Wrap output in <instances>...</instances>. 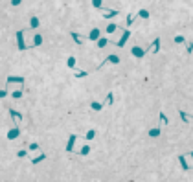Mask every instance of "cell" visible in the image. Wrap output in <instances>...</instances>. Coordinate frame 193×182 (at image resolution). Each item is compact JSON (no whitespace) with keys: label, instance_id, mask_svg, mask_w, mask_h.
I'll use <instances>...</instances> for the list:
<instances>
[{"label":"cell","instance_id":"6da1fadb","mask_svg":"<svg viewBox=\"0 0 193 182\" xmlns=\"http://www.w3.org/2000/svg\"><path fill=\"white\" fill-rule=\"evenodd\" d=\"M17 46H19V50H20V52L30 50V46L24 42V31H22V30H20V31H17Z\"/></svg>","mask_w":193,"mask_h":182},{"label":"cell","instance_id":"7a4b0ae2","mask_svg":"<svg viewBox=\"0 0 193 182\" xmlns=\"http://www.w3.org/2000/svg\"><path fill=\"white\" fill-rule=\"evenodd\" d=\"M131 53H132L134 57H138V59H140V57H144V55L147 53V50H144L142 46H132V48H131Z\"/></svg>","mask_w":193,"mask_h":182},{"label":"cell","instance_id":"3957f363","mask_svg":"<svg viewBox=\"0 0 193 182\" xmlns=\"http://www.w3.org/2000/svg\"><path fill=\"white\" fill-rule=\"evenodd\" d=\"M88 39L94 40V42H98V40L101 39V31H99V28H92L90 33H88Z\"/></svg>","mask_w":193,"mask_h":182},{"label":"cell","instance_id":"277c9868","mask_svg":"<svg viewBox=\"0 0 193 182\" xmlns=\"http://www.w3.org/2000/svg\"><path fill=\"white\" fill-rule=\"evenodd\" d=\"M129 37H131V31H129V30H125V31H123V35H121V39L116 42V46H118V48H123V46H125V42L129 40Z\"/></svg>","mask_w":193,"mask_h":182},{"label":"cell","instance_id":"5b68a950","mask_svg":"<svg viewBox=\"0 0 193 182\" xmlns=\"http://www.w3.org/2000/svg\"><path fill=\"white\" fill-rule=\"evenodd\" d=\"M76 142H77V134H70V138H68V144H66V153H72V151H74Z\"/></svg>","mask_w":193,"mask_h":182},{"label":"cell","instance_id":"8992f818","mask_svg":"<svg viewBox=\"0 0 193 182\" xmlns=\"http://www.w3.org/2000/svg\"><path fill=\"white\" fill-rule=\"evenodd\" d=\"M118 15H120L118 9H105V7H103V19H114Z\"/></svg>","mask_w":193,"mask_h":182},{"label":"cell","instance_id":"52a82bcc","mask_svg":"<svg viewBox=\"0 0 193 182\" xmlns=\"http://www.w3.org/2000/svg\"><path fill=\"white\" fill-rule=\"evenodd\" d=\"M24 77L22 75H9L7 77V85H11V83H19V85H24Z\"/></svg>","mask_w":193,"mask_h":182},{"label":"cell","instance_id":"ba28073f","mask_svg":"<svg viewBox=\"0 0 193 182\" xmlns=\"http://www.w3.org/2000/svg\"><path fill=\"white\" fill-rule=\"evenodd\" d=\"M19 136H20V129H19V127H13V129L7 131V140H15V138H19Z\"/></svg>","mask_w":193,"mask_h":182},{"label":"cell","instance_id":"9c48e42d","mask_svg":"<svg viewBox=\"0 0 193 182\" xmlns=\"http://www.w3.org/2000/svg\"><path fill=\"white\" fill-rule=\"evenodd\" d=\"M9 116H11L17 123H20V121H22V118H24V116H22V112H19V110H15V109H9Z\"/></svg>","mask_w":193,"mask_h":182},{"label":"cell","instance_id":"30bf717a","mask_svg":"<svg viewBox=\"0 0 193 182\" xmlns=\"http://www.w3.org/2000/svg\"><path fill=\"white\" fill-rule=\"evenodd\" d=\"M40 44H42V37L39 35V33H35V35H33V42L30 44V50H31V48H37Z\"/></svg>","mask_w":193,"mask_h":182},{"label":"cell","instance_id":"8fae6325","mask_svg":"<svg viewBox=\"0 0 193 182\" xmlns=\"http://www.w3.org/2000/svg\"><path fill=\"white\" fill-rule=\"evenodd\" d=\"M160 44H162V42H160V39H154L153 44H151V50H149V52H151V53H158V50H160Z\"/></svg>","mask_w":193,"mask_h":182},{"label":"cell","instance_id":"7c38bea8","mask_svg":"<svg viewBox=\"0 0 193 182\" xmlns=\"http://www.w3.org/2000/svg\"><path fill=\"white\" fill-rule=\"evenodd\" d=\"M178 162H180V167H182L184 171H188V169H190V166H188V162H186V156H184V154H178Z\"/></svg>","mask_w":193,"mask_h":182},{"label":"cell","instance_id":"4fadbf2b","mask_svg":"<svg viewBox=\"0 0 193 182\" xmlns=\"http://www.w3.org/2000/svg\"><path fill=\"white\" fill-rule=\"evenodd\" d=\"M162 134V131H160V127H153L151 131H149V138H158Z\"/></svg>","mask_w":193,"mask_h":182},{"label":"cell","instance_id":"5bb4252c","mask_svg":"<svg viewBox=\"0 0 193 182\" xmlns=\"http://www.w3.org/2000/svg\"><path fill=\"white\" fill-rule=\"evenodd\" d=\"M178 114H180V120H182L184 123H190V120H191V118H190V114H188L186 110H178Z\"/></svg>","mask_w":193,"mask_h":182},{"label":"cell","instance_id":"9a60e30c","mask_svg":"<svg viewBox=\"0 0 193 182\" xmlns=\"http://www.w3.org/2000/svg\"><path fill=\"white\" fill-rule=\"evenodd\" d=\"M116 30H118V24H116V22H109V24H107V30H105V31H107V33H114Z\"/></svg>","mask_w":193,"mask_h":182},{"label":"cell","instance_id":"2e32d148","mask_svg":"<svg viewBox=\"0 0 193 182\" xmlns=\"http://www.w3.org/2000/svg\"><path fill=\"white\" fill-rule=\"evenodd\" d=\"M39 24H40L39 17H31V19H30V26H31L33 30H37V28H39Z\"/></svg>","mask_w":193,"mask_h":182},{"label":"cell","instance_id":"e0dca14e","mask_svg":"<svg viewBox=\"0 0 193 182\" xmlns=\"http://www.w3.org/2000/svg\"><path fill=\"white\" fill-rule=\"evenodd\" d=\"M70 35H72V39H74V42H76V44H83V39H81V35H79L77 31H72Z\"/></svg>","mask_w":193,"mask_h":182},{"label":"cell","instance_id":"ac0fdd59","mask_svg":"<svg viewBox=\"0 0 193 182\" xmlns=\"http://www.w3.org/2000/svg\"><path fill=\"white\" fill-rule=\"evenodd\" d=\"M90 109H92V110H98V112H99V110L103 109V103H99V101H92V103H90Z\"/></svg>","mask_w":193,"mask_h":182},{"label":"cell","instance_id":"d6986e66","mask_svg":"<svg viewBox=\"0 0 193 182\" xmlns=\"http://www.w3.org/2000/svg\"><path fill=\"white\" fill-rule=\"evenodd\" d=\"M96 44H98V48H105V46L109 44V39H107V37H101V39H99Z\"/></svg>","mask_w":193,"mask_h":182},{"label":"cell","instance_id":"ffe728a7","mask_svg":"<svg viewBox=\"0 0 193 182\" xmlns=\"http://www.w3.org/2000/svg\"><path fill=\"white\" fill-rule=\"evenodd\" d=\"M66 66H68V68H72V70L76 68V57H74V55H70V57H68V61H66Z\"/></svg>","mask_w":193,"mask_h":182},{"label":"cell","instance_id":"44dd1931","mask_svg":"<svg viewBox=\"0 0 193 182\" xmlns=\"http://www.w3.org/2000/svg\"><path fill=\"white\" fill-rule=\"evenodd\" d=\"M94 138H96V131H94V129L86 131V134H85V140H88V142H90V140H94Z\"/></svg>","mask_w":193,"mask_h":182},{"label":"cell","instance_id":"7402d4cb","mask_svg":"<svg viewBox=\"0 0 193 182\" xmlns=\"http://www.w3.org/2000/svg\"><path fill=\"white\" fill-rule=\"evenodd\" d=\"M42 160H46V154H44V153H40L39 156L31 158V164H39V162H42Z\"/></svg>","mask_w":193,"mask_h":182},{"label":"cell","instance_id":"603a6c76","mask_svg":"<svg viewBox=\"0 0 193 182\" xmlns=\"http://www.w3.org/2000/svg\"><path fill=\"white\" fill-rule=\"evenodd\" d=\"M158 118H160V121H162L164 125H167V123H169V118H167V116H166V114H164L162 110L158 112Z\"/></svg>","mask_w":193,"mask_h":182},{"label":"cell","instance_id":"cb8c5ba5","mask_svg":"<svg viewBox=\"0 0 193 182\" xmlns=\"http://www.w3.org/2000/svg\"><path fill=\"white\" fill-rule=\"evenodd\" d=\"M88 153H90V145H83L79 149V154H81V156H86Z\"/></svg>","mask_w":193,"mask_h":182},{"label":"cell","instance_id":"d4e9b609","mask_svg":"<svg viewBox=\"0 0 193 182\" xmlns=\"http://www.w3.org/2000/svg\"><path fill=\"white\" fill-rule=\"evenodd\" d=\"M105 103H107V105H112V103H114V92H109V94H107Z\"/></svg>","mask_w":193,"mask_h":182},{"label":"cell","instance_id":"484cf974","mask_svg":"<svg viewBox=\"0 0 193 182\" xmlns=\"http://www.w3.org/2000/svg\"><path fill=\"white\" fill-rule=\"evenodd\" d=\"M86 75H88V72H85V70H79V72L74 74V77H76V79H83V77H86Z\"/></svg>","mask_w":193,"mask_h":182},{"label":"cell","instance_id":"4316f807","mask_svg":"<svg viewBox=\"0 0 193 182\" xmlns=\"http://www.w3.org/2000/svg\"><path fill=\"white\" fill-rule=\"evenodd\" d=\"M107 61H109V63H114V65H118V63H120V57L112 53V55H109V57H107Z\"/></svg>","mask_w":193,"mask_h":182},{"label":"cell","instance_id":"83f0119b","mask_svg":"<svg viewBox=\"0 0 193 182\" xmlns=\"http://www.w3.org/2000/svg\"><path fill=\"white\" fill-rule=\"evenodd\" d=\"M138 17H140V19H149V11H147V9H140V11H138Z\"/></svg>","mask_w":193,"mask_h":182},{"label":"cell","instance_id":"f1b7e54d","mask_svg":"<svg viewBox=\"0 0 193 182\" xmlns=\"http://www.w3.org/2000/svg\"><path fill=\"white\" fill-rule=\"evenodd\" d=\"M22 94H24V92H22V88H19V90H15V92H11V96H13L15 99H20V98H22Z\"/></svg>","mask_w":193,"mask_h":182},{"label":"cell","instance_id":"f546056e","mask_svg":"<svg viewBox=\"0 0 193 182\" xmlns=\"http://www.w3.org/2000/svg\"><path fill=\"white\" fill-rule=\"evenodd\" d=\"M92 6H94V7H96V9H103V7H105V6H103V2H101V0H94V2H92Z\"/></svg>","mask_w":193,"mask_h":182},{"label":"cell","instance_id":"4dcf8cb0","mask_svg":"<svg viewBox=\"0 0 193 182\" xmlns=\"http://www.w3.org/2000/svg\"><path fill=\"white\" fill-rule=\"evenodd\" d=\"M17 156L19 158H24V156H28V151L26 149H20V151H17Z\"/></svg>","mask_w":193,"mask_h":182},{"label":"cell","instance_id":"1f68e13d","mask_svg":"<svg viewBox=\"0 0 193 182\" xmlns=\"http://www.w3.org/2000/svg\"><path fill=\"white\" fill-rule=\"evenodd\" d=\"M175 42H177V44H182V42H186V39H184L182 35H177L175 37Z\"/></svg>","mask_w":193,"mask_h":182},{"label":"cell","instance_id":"d6a6232c","mask_svg":"<svg viewBox=\"0 0 193 182\" xmlns=\"http://www.w3.org/2000/svg\"><path fill=\"white\" fill-rule=\"evenodd\" d=\"M132 22H134V17H132V15H127V20H125V24H127V26H131Z\"/></svg>","mask_w":193,"mask_h":182},{"label":"cell","instance_id":"836d02e7","mask_svg":"<svg viewBox=\"0 0 193 182\" xmlns=\"http://www.w3.org/2000/svg\"><path fill=\"white\" fill-rule=\"evenodd\" d=\"M37 149H39V144H35V142L30 144V151H37Z\"/></svg>","mask_w":193,"mask_h":182},{"label":"cell","instance_id":"e575fe53","mask_svg":"<svg viewBox=\"0 0 193 182\" xmlns=\"http://www.w3.org/2000/svg\"><path fill=\"white\" fill-rule=\"evenodd\" d=\"M186 50H188V53H191V52H193V42H188V46H186Z\"/></svg>","mask_w":193,"mask_h":182},{"label":"cell","instance_id":"d590c367","mask_svg":"<svg viewBox=\"0 0 193 182\" xmlns=\"http://www.w3.org/2000/svg\"><path fill=\"white\" fill-rule=\"evenodd\" d=\"M7 96V90H0V99H4Z\"/></svg>","mask_w":193,"mask_h":182},{"label":"cell","instance_id":"8d00e7d4","mask_svg":"<svg viewBox=\"0 0 193 182\" xmlns=\"http://www.w3.org/2000/svg\"><path fill=\"white\" fill-rule=\"evenodd\" d=\"M190 154H191V158H193V151H191V153H190Z\"/></svg>","mask_w":193,"mask_h":182}]
</instances>
